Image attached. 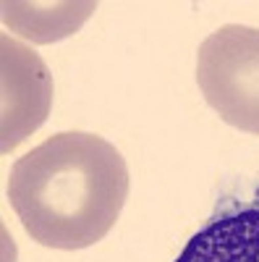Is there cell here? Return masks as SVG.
I'll list each match as a JSON object with an SVG mask.
<instances>
[{"label": "cell", "instance_id": "cell-3", "mask_svg": "<svg viewBox=\"0 0 259 262\" xmlns=\"http://www.w3.org/2000/svg\"><path fill=\"white\" fill-rule=\"evenodd\" d=\"M0 71H3L0 152L8 155L48 121L53 105V74L34 50L8 34L0 39Z\"/></svg>", "mask_w": 259, "mask_h": 262}, {"label": "cell", "instance_id": "cell-4", "mask_svg": "<svg viewBox=\"0 0 259 262\" xmlns=\"http://www.w3.org/2000/svg\"><path fill=\"white\" fill-rule=\"evenodd\" d=\"M176 262H259V207L215 221L191 238Z\"/></svg>", "mask_w": 259, "mask_h": 262}, {"label": "cell", "instance_id": "cell-2", "mask_svg": "<svg viewBox=\"0 0 259 262\" xmlns=\"http://www.w3.org/2000/svg\"><path fill=\"white\" fill-rule=\"evenodd\" d=\"M197 84L228 126L259 137V29L225 24L197 53Z\"/></svg>", "mask_w": 259, "mask_h": 262}, {"label": "cell", "instance_id": "cell-1", "mask_svg": "<svg viewBox=\"0 0 259 262\" xmlns=\"http://www.w3.org/2000/svg\"><path fill=\"white\" fill-rule=\"evenodd\" d=\"M128 196L123 155L89 131H60L18 158L8 202L24 231L50 249H84L113 231Z\"/></svg>", "mask_w": 259, "mask_h": 262}, {"label": "cell", "instance_id": "cell-5", "mask_svg": "<svg viewBox=\"0 0 259 262\" xmlns=\"http://www.w3.org/2000/svg\"><path fill=\"white\" fill-rule=\"evenodd\" d=\"M3 8V24L16 32L18 37H27L29 42L37 45H48V42H58L63 37L76 34L84 21L89 18L97 8V3H6Z\"/></svg>", "mask_w": 259, "mask_h": 262}]
</instances>
